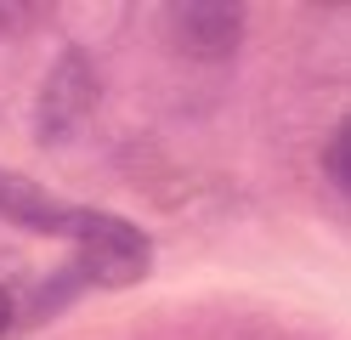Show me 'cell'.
Returning a JSON list of instances; mask_svg holds the SVG:
<instances>
[{"instance_id": "cell-1", "label": "cell", "mask_w": 351, "mask_h": 340, "mask_svg": "<svg viewBox=\"0 0 351 340\" xmlns=\"http://www.w3.org/2000/svg\"><path fill=\"white\" fill-rule=\"evenodd\" d=\"M62 238L74 244V267L91 289H136L153 272V238L136 221H125L114 210H97V204H69V221H62Z\"/></svg>"}, {"instance_id": "cell-2", "label": "cell", "mask_w": 351, "mask_h": 340, "mask_svg": "<svg viewBox=\"0 0 351 340\" xmlns=\"http://www.w3.org/2000/svg\"><path fill=\"white\" fill-rule=\"evenodd\" d=\"M102 108V68L85 45H62L51 57V68L40 74V91H34V108H29V136L34 148H69L85 136V125L97 120Z\"/></svg>"}, {"instance_id": "cell-3", "label": "cell", "mask_w": 351, "mask_h": 340, "mask_svg": "<svg viewBox=\"0 0 351 340\" xmlns=\"http://www.w3.org/2000/svg\"><path fill=\"white\" fill-rule=\"evenodd\" d=\"M165 29L176 40V52L193 57V63H227L238 57L250 29V12L238 0H176L165 12Z\"/></svg>"}, {"instance_id": "cell-4", "label": "cell", "mask_w": 351, "mask_h": 340, "mask_svg": "<svg viewBox=\"0 0 351 340\" xmlns=\"http://www.w3.org/2000/svg\"><path fill=\"white\" fill-rule=\"evenodd\" d=\"M0 221L34 238H62L69 221V199H57L46 181H34L23 170H0Z\"/></svg>"}, {"instance_id": "cell-5", "label": "cell", "mask_w": 351, "mask_h": 340, "mask_svg": "<svg viewBox=\"0 0 351 340\" xmlns=\"http://www.w3.org/2000/svg\"><path fill=\"white\" fill-rule=\"evenodd\" d=\"M80 295H91V284L80 278V267H74V261L51 267L40 284H29L23 295H17V329H40V324H51V317H57V312H69Z\"/></svg>"}, {"instance_id": "cell-6", "label": "cell", "mask_w": 351, "mask_h": 340, "mask_svg": "<svg viewBox=\"0 0 351 340\" xmlns=\"http://www.w3.org/2000/svg\"><path fill=\"white\" fill-rule=\"evenodd\" d=\"M323 176H328V188H335L340 199L351 193V120H340L335 131H328V142H323Z\"/></svg>"}, {"instance_id": "cell-7", "label": "cell", "mask_w": 351, "mask_h": 340, "mask_svg": "<svg viewBox=\"0 0 351 340\" xmlns=\"http://www.w3.org/2000/svg\"><path fill=\"white\" fill-rule=\"evenodd\" d=\"M46 17H51V6H29V0H0V40L34 34Z\"/></svg>"}, {"instance_id": "cell-8", "label": "cell", "mask_w": 351, "mask_h": 340, "mask_svg": "<svg viewBox=\"0 0 351 340\" xmlns=\"http://www.w3.org/2000/svg\"><path fill=\"white\" fill-rule=\"evenodd\" d=\"M17 295H23V284L0 278V340H6V335L17 329Z\"/></svg>"}]
</instances>
